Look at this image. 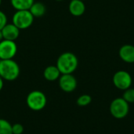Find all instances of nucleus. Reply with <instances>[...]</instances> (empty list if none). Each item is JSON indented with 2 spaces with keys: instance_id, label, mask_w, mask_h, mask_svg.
I'll use <instances>...</instances> for the list:
<instances>
[{
  "instance_id": "nucleus-1",
  "label": "nucleus",
  "mask_w": 134,
  "mask_h": 134,
  "mask_svg": "<svg viewBox=\"0 0 134 134\" xmlns=\"http://www.w3.org/2000/svg\"><path fill=\"white\" fill-rule=\"evenodd\" d=\"M79 60L77 57L70 52H65L59 56L57 60V67L63 74H72L78 68Z\"/></svg>"
},
{
  "instance_id": "nucleus-2",
  "label": "nucleus",
  "mask_w": 134,
  "mask_h": 134,
  "mask_svg": "<svg viewBox=\"0 0 134 134\" xmlns=\"http://www.w3.org/2000/svg\"><path fill=\"white\" fill-rule=\"evenodd\" d=\"M19 64L13 59L0 60V76L3 80L14 81L20 75Z\"/></svg>"
},
{
  "instance_id": "nucleus-3",
  "label": "nucleus",
  "mask_w": 134,
  "mask_h": 134,
  "mask_svg": "<svg viewBox=\"0 0 134 134\" xmlns=\"http://www.w3.org/2000/svg\"><path fill=\"white\" fill-rule=\"evenodd\" d=\"M26 103L31 110L38 111L46 107L47 98L43 92L40 90H33L28 93L26 98Z\"/></svg>"
},
{
  "instance_id": "nucleus-4",
  "label": "nucleus",
  "mask_w": 134,
  "mask_h": 134,
  "mask_svg": "<svg viewBox=\"0 0 134 134\" xmlns=\"http://www.w3.org/2000/svg\"><path fill=\"white\" fill-rule=\"evenodd\" d=\"M129 104L122 97L115 98L110 104V112L111 115L117 119H122L126 117L129 114Z\"/></svg>"
},
{
  "instance_id": "nucleus-5",
  "label": "nucleus",
  "mask_w": 134,
  "mask_h": 134,
  "mask_svg": "<svg viewBox=\"0 0 134 134\" xmlns=\"http://www.w3.org/2000/svg\"><path fill=\"white\" fill-rule=\"evenodd\" d=\"M34 18L29 10H16L13 16V24L20 30L27 29L32 25Z\"/></svg>"
},
{
  "instance_id": "nucleus-6",
  "label": "nucleus",
  "mask_w": 134,
  "mask_h": 134,
  "mask_svg": "<svg viewBox=\"0 0 134 134\" xmlns=\"http://www.w3.org/2000/svg\"><path fill=\"white\" fill-rule=\"evenodd\" d=\"M113 84L116 88L121 90H126L130 88L132 85V77L126 71H119L113 75Z\"/></svg>"
},
{
  "instance_id": "nucleus-7",
  "label": "nucleus",
  "mask_w": 134,
  "mask_h": 134,
  "mask_svg": "<svg viewBox=\"0 0 134 134\" xmlns=\"http://www.w3.org/2000/svg\"><path fill=\"white\" fill-rule=\"evenodd\" d=\"M17 53L15 41L3 39L0 42V60L13 59Z\"/></svg>"
},
{
  "instance_id": "nucleus-8",
  "label": "nucleus",
  "mask_w": 134,
  "mask_h": 134,
  "mask_svg": "<svg viewBox=\"0 0 134 134\" xmlns=\"http://www.w3.org/2000/svg\"><path fill=\"white\" fill-rule=\"evenodd\" d=\"M59 86L65 93H71L77 87V80L72 74H63L59 78Z\"/></svg>"
},
{
  "instance_id": "nucleus-9",
  "label": "nucleus",
  "mask_w": 134,
  "mask_h": 134,
  "mask_svg": "<svg viewBox=\"0 0 134 134\" xmlns=\"http://www.w3.org/2000/svg\"><path fill=\"white\" fill-rule=\"evenodd\" d=\"M1 31L3 39L15 41L20 35V29L13 24H6Z\"/></svg>"
},
{
  "instance_id": "nucleus-10",
  "label": "nucleus",
  "mask_w": 134,
  "mask_h": 134,
  "mask_svg": "<svg viewBox=\"0 0 134 134\" xmlns=\"http://www.w3.org/2000/svg\"><path fill=\"white\" fill-rule=\"evenodd\" d=\"M120 58L126 63H134V46L126 44L119 49Z\"/></svg>"
},
{
  "instance_id": "nucleus-11",
  "label": "nucleus",
  "mask_w": 134,
  "mask_h": 134,
  "mask_svg": "<svg viewBox=\"0 0 134 134\" xmlns=\"http://www.w3.org/2000/svg\"><path fill=\"white\" fill-rule=\"evenodd\" d=\"M69 12L75 16H80L86 11V5L82 0H71L68 5Z\"/></svg>"
},
{
  "instance_id": "nucleus-12",
  "label": "nucleus",
  "mask_w": 134,
  "mask_h": 134,
  "mask_svg": "<svg viewBox=\"0 0 134 134\" xmlns=\"http://www.w3.org/2000/svg\"><path fill=\"white\" fill-rule=\"evenodd\" d=\"M60 75H61L60 71H59L58 68L55 65H50L46 67L43 72L44 78L49 82H54L59 79Z\"/></svg>"
},
{
  "instance_id": "nucleus-13",
  "label": "nucleus",
  "mask_w": 134,
  "mask_h": 134,
  "mask_svg": "<svg viewBox=\"0 0 134 134\" xmlns=\"http://www.w3.org/2000/svg\"><path fill=\"white\" fill-rule=\"evenodd\" d=\"M10 2L16 10H29L35 0H10Z\"/></svg>"
},
{
  "instance_id": "nucleus-14",
  "label": "nucleus",
  "mask_w": 134,
  "mask_h": 134,
  "mask_svg": "<svg viewBox=\"0 0 134 134\" xmlns=\"http://www.w3.org/2000/svg\"><path fill=\"white\" fill-rule=\"evenodd\" d=\"M29 11L32 14L34 17H41L42 16L46 11V5L40 2H34L31 8L29 9Z\"/></svg>"
},
{
  "instance_id": "nucleus-15",
  "label": "nucleus",
  "mask_w": 134,
  "mask_h": 134,
  "mask_svg": "<svg viewBox=\"0 0 134 134\" xmlns=\"http://www.w3.org/2000/svg\"><path fill=\"white\" fill-rule=\"evenodd\" d=\"M0 134H13L11 123L4 119H0Z\"/></svg>"
},
{
  "instance_id": "nucleus-16",
  "label": "nucleus",
  "mask_w": 134,
  "mask_h": 134,
  "mask_svg": "<svg viewBox=\"0 0 134 134\" xmlns=\"http://www.w3.org/2000/svg\"><path fill=\"white\" fill-rule=\"evenodd\" d=\"M92 101V97L88 94L81 95L77 99V104L80 107H85L89 105Z\"/></svg>"
},
{
  "instance_id": "nucleus-17",
  "label": "nucleus",
  "mask_w": 134,
  "mask_h": 134,
  "mask_svg": "<svg viewBox=\"0 0 134 134\" xmlns=\"http://www.w3.org/2000/svg\"><path fill=\"white\" fill-rule=\"evenodd\" d=\"M122 98L128 103H134V89L129 88L125 90Z\"/></svg>"
},
{
  "instance_id": "nucleus-18",
  "label": "nucleus",
  "mask_w": 134,
  "mask_h": 134,
  "mask_svg": "<svg viewBox=\"0 0 134 134\" xmlns=\"http://www.w3.org/2000/svg\"><path fill=\"white\" fill-rule=\"evenodd\" d=\"M13 134H22L24 133V126L20 123H15L12 125Z\"/></svg>"
},
{
  "instance_id": "nucleus-19",
  "label": "nucleus",
  "mask_w": 134,
  "mask_h": 134,
  "mask_svg": "<svg viewBox=\"0 0 134 134\" xmlns=\"http://www.w3.org/2000/svg\"><path fill=\"white\" fill-rule=\"evenodd\" d=\"M6 24H7V16L4 12L0 10V30H2Z\"/></svg>"
},
{
  "instance_id": "nucleus-20",
  "label": "nucleus",
  "mask_w": 134,
  "mask_h": 134,
  "mask_svg": "<svg viewBox=\"0 0 134 134\" xmlns=\"http://www.w3.org/2000/svg\"><path fill=\"white\" fill-rule=\"evenodd\" d=\"M3 86H4V82H3V79L0 76V91L2 90L3 88Z\"/></svg>"
},
{
  "instance_id": "nucleus-21",
  "label": "nucleus",
  "mask_w": 134,
  "mask_h": 134,
  "mask_svg": "<svg viewBox=\"0 0 134 134\" xmlns=\"http://www.w3.org/2000/svg\"><path fill=\"white\" fill-rule=\"evenodd\" d=\"M3 40V35H2V31L0 30V42Z\"/></svg>"
},
{
  "instance_id": "nucleus-22",
  "label": "nucleus",
  "mask_w": 134,
  "mask_h": 134,
  "mask_svg": "<svg viewBox=\"0 0 134 134\" xmlns=\"http://www.w3.org/2000/svg\"><path fill=\"white\" fill-rule=\"evenodd\" d=\"M1 4H2V0H0V5H1Z\"/></svg>"
},
{
  "instance_id": "nucleus-23",
  "label": "nucleus",
  "mask_w": 134,
  "mask_h": 134,
  "mask_svg": "<svg viewBox=\"0 0 134 134\" xmlns=\"http://www.w3.org/2000/svg\"><path fill=\"white\" fill-rule=\"evenodd\" d=\"M56 1H58V2H60V1H63V0H56Z\"/></svg>"
},
{
  "instance_id": "nucleus-24",
  "label": "nucleus",
  "mask_w": 134,
  "mask_h": 134,
  "mask_svg": "<svg viewBox=\"0 0 134 134\" xmlns=\"http://www.w3.org/2000/svg\"><path fill=\"white\" fill-rule=\"evenodd\" d=\"M82 1H84V0H82Z\"/></svg>"
}]
</instances>
